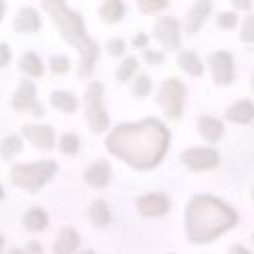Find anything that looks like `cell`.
Returning <instances> with one entry per match:
<instances>
[{"label":"cell","mask_w":254,"mask_h":254,"mask_svg":"<svg viewBox=\"0 0 254 254\" xmlns=\"http://www.w3.org/2000/svg\"><path fill=\"white\" fill-rule=\"evenodd\" d=\"M109 163L105 159H99L95 163H91L85 171V181L91 185V187H105L107 181H109Z\"/></svg>","instance_id":"13"},{"label":"cell","mask_w":254,"mask_h":254,"mask_svg":"<svg viewBox=\"0 0 254 254\" xmlns=\"http://www.w3.org/2000/svg\"><path fill=\"white\" fill-rule=\"evenodd\" d=\"M252 87H254V79H252Z\"/></svg>","instance_id":"45"},{"label":"cell","mask_w":254,"mask_h":254,"mask_svg":"<svg viewBox=\"0 0 254 254\" xmlns=\"http://www.w3.org/2000/svg\"><path fill=\"white\" fill-rule=\"evenodd\" d=\"M107 50H109L111 56H121L123 50H125V44H123V40L115 38V40H109V42H107Z\"/></svg>","instance_id":"33"},{"label":"cell","mask_w":254,"mask_h":254,"mask_svg":"<svg viewBox=\"0 0 254 254\" xmlns=\"http://www.w3.org/2000/svg\"><path fill=\"white\" fill-rule=\"evenodd\" d=\"M99 14H101V18H103L105 22L113 24V22L121 20V16H123V4H121L119 0H107V2L101 6Z\"/></svg>","instance_id":"20"},{"label":"cell","mask_w":254,"mask_h":254,"mask_svg":"<svg viewBox=\"0 0 254 254\" xmlns=\"http://www.w3.org/2000/svg\"><path fill=\"white\" fill-rule=\"evenodd\" d=\"M145 60H147L149 64H161V62H163V54L147 50V52H145Z\"/></svg>","instance_id":"34"},{"label":"cell","mask_w":254,"mask_h":254,"mask_svg":"<svg viewBox=\"0 0 254 254\" xmlns=\"http://www.w3.org/2000/svg\"><path fill=\"white\" fill-rule=\"evenodd\" d=\"M24 135L40 149H52L54 131L48 125H24Z\"/></svg>","instance_id":"12"},{"label":"cell","mask_w":254,"mask_h":254,"mask_svg":"<svg viewBox=\"0 0 254 254\" xmlns=\"http://www.w3.org/2000/svg\"><path fill=\"white\" fill-rule=\"evenodd\" d=\"M234 6H236V8H246V10H248V8H250V2H234Z\"/></svg>","instance_id":"39"},{"label":"cell","mask_w":254,"mask_h":254,"mask_svg":"<svg viewBox=\"0 0 254 254\" xmlns=\"http://www.w3.org/2000/svg\"><path fill=\"white\" fill-rule=\"evenodd\" d=\"M228 254H250V252L244 246H240V244H232L230 250H228Z\"/></svg>","instance_id":"36"},{"label":"cell","mask_w":254,"mask_h":254,"mask_svg":"<svg viewBox=\"0 0 254 254\" xmlns=\"http://www.w3.org/2000/svg\"><path fill=\"white\" fill-rule=\"evenodd\" d=\"M89 214H91V220H93V224H97V226H107V222H109V208H107V204H105V200H95L93 204H91V208H89Z\"/></svg>","instance_id":"23"},{"label":"cell","mask_w":254,"mask_h":254,"mask_svg":"<svg viewBox=\"0 0 254 254\" xmlns=\"http://www.w3.org/2000/svg\"><path fill=\"white\" fill-rule=\"evenodd\" d=\"M240 38H242L244 42H254V16H248V18L244 20Z\"/></svg>","instance_id":"29"},{"label":"cell","mask_w":254,"mask_h":254,"mask_svg":"<svg viewBox=\"0 0 254 254\" xmlns=\"http://www.w3.org/2000/svg\"><path fill=\"white\" fill-rule=\"evenodd\" d=\"M165 6H167L165 0H141V2H139V8H141L143 12H157V10L165 8Z\"/></svg>","instance_id":"30"},{"label":"cell","mask_w":254,"mask_h":254,"mask_svg":"<svg viewBox=\"0 0 254 254\" xmlns=\"http://www.w3.org/2000/svg\"><path fill=\"white\" fill-rule=\"evenodd\" d=\"M226 119H230L234 123H250L254 119V103L248 99L236 101L234 105H230L226 109Z\"/></svg>","instance_id":"14"},{"label":"cell","mask_w":254,"mask_h":254,"mask_svg":"<svg viewBox=\"0 0 254 254\" xmlns=\"http://www.w3.org/2000/svg\"><path fill=\"white\" fill-rule=\"evenodd\" d=\"M10 60V50L6 44H0V65H6Z\"/></svg>","instance_id":"35"},{"label":"cell","mask_w":254,"mask_h":254,"mask_svg":"<svg viewBox=\"0 0 254 254\" xmlns=\"http://www.w3.org/2000/svg\"><path fill=\"white\" fill-rule=\"evenodd\" d=\"M2 194H4V192H2V187H0V198H2Z\"/></svg>","instance_id":"44"},{"label":"cell","mask_w":254,"mask_h":254,"mask_svg":"<svg viewBox=\"0 0 254 254\" xmlns=\"http://www.w3.org/2000/svg\"><path fill=\"white\" fill-rule=\"evenodd\" d=\"M52 103H54L58 109H64V111H67V113L75 111V107H77V99H75L69 91H54V93H52Z\"/></svg>","instance_id":"22"},{"label":"cell","mask_w":254,"mask_h":254,"mask_svg":"<svg viewBox=\"0 0 254 254\" xmlns=\"http://www.w3.org/2000/svg\"><path fill=\"white\" fill-rule=\"evenodd\" d=\"M52 69H54L56 73L67 71V69H69V60H67L65 56H54V58H52Z\"/></svg>","instance_id":"31"},{"label":"cell","mask_w":254,"mask_h":254,"mask_svg":"<svg viewBox=\"0 0 254 254\" xmlns=\"http://www.w3.org/2000/svg\"><path fill=\"white\" fill-rule=\"evenodd\" d=\"M79 254H93V252H91V250H81Z\"/></svg>","instance_id":"42"},{"label":"cell","mask_w":254,"mask_h":254,"mask_svg":"<svg viewBox=\"0 0 254 254\" xmlns=\"http://www.w3.org/2000/svg\"><path fill=\"white\" fill-rule=\"evenodd\" d=\"M60 149L64 153H75L79 149V139L75 135H64L60 141Z\"/></svg>","instance_id":"27"},{"label":"cell","mask_w":254,"mask_h":254,"mask_svg":"<svg viewBox=\"0 0 254 254\" xmlns=\"http://www.w3.org/2000/svg\"><path fill=\"white\" fill-rule=\"evenodd\" d=\"M56 173V163L52 161H40V163H28V165H16L10 169V181L18 187H24L28 190H38L44 183L52 179Z\"/></svg>","instance_id":"4"},{"label":"cell","mask_w":254,"mask_h":254,"mask_svg":"<svg viewBox=\"0 0 254 254\" xmlns=\"http://www.w3.org/2000/svg\"><path fill=\"white\" fill-rule=\"evenodd\" d=\"M22 69H24L26 73L34 75V77L42 75V71H44L42 62H40V58H38L34 52H26V54H24V58H22Z\"/></svg>","instance_id":"24"},{"label":"cell","mask_w":254,"mask_h":254,"mask_svg":"<svg viewBox=\"0 0 254 254\" xmlns=\"http://www.w3.org/2000/svg\"><path fill=\"white\" fill-rule=\"evenodd\" d=\"M139 212L145 216H161L169 210V200L165 194H147L139 198Z\"/></svg>","instance_id":"11"},{"label":"cell","mask_w":254,"mask_h":254,"mask_svg":"<svg viewBox=\"0 0 254 254\" xmlns=\"http://www.w3.org/2000/svg\"><path fill=\"white\" fill-rule=\"evenodd\" d=\"M198 131H200V135L208 143H216L222 137L224 127H222V123L218 119L208 117V115H202V117H198Z\"/></svg>","instance_id":"16"},{"label":"cell","mask_w":254,"mask_h":254,"mask_svg":"<svg viewBox=\"0 0 254 254\" xmlns=\"http://www.w3.org/2000/svg\"><path fill=\"white\" fill-rule=\"evenodd\" d=\"M177 62H179V65H181L187 73H190V75H200V73H202V64H200V60L196 58V54H192V52H181Z\"/></svg>","instance_id":"19"},{"label":"cell","mask_w":254,"mask_h":254,"mask_svg":"<svg viewBox=\"0 0 254 254\" xmlns=\"http://www.w3.org/2000/svg\"><path fill=\"white\" fill-rule=\"evenodd\" d=\"M105 147L135 169H151L163 159L169 147V131L157 119L121 123L107 135Z\"/></svg>","instance_id":"1"},{"label":"cell","mask_w":254,"mask_h":254,"mask_svg":"<svg viewBox=\"0 0 254 254\" xmlns=\"http://www.w3.org/2000/svg\"><path fill=\"white\" fill-rule=\"evenodd\" d=\"M252 242H254V234H252Z\"/></svg>","instance_id":"46"},{"label":"cell","mask_w":254,"mask_h":254,"mask_svg":"<svg viewBox=\"0 0 254 254\" xmlns=\"http://www.w3.org/2000/svg\"><path fill=\"white\" fill-rule=\"evenodd\" d=\"M183 97H185V87H183V83H181L179 79H173V77H171V79L163 81L157 99H159V103H161L165 115L171 117V119H177V117H181V113H183Z\"/></svg>","instance_id":"6"},{"label":"cell","mask_w":254,"mask_h":254,"mask_svg":"<svg viewBox=\"0 0 254 254\" xmlns=\"http://www.w3.org/2000/svg\"><path fill=\"white\" fill-rule=\"evenodd\" d=\"M8 254H26V252H24V250H10Z\"/></svg>","instance_id":"41"},{"label":"cell","mask_w":254,"mask_h":254,"mask_svg":"<svg viewBox=\"0 0 254 254\" xmlns=\"http://www.w3.org/2000/svg\"><path fill=\"white\" fill-rule=\"evenodd\" d=\"M133 44H135L137 48L145 46V44H147V36H145V34H139V36H135V38H133Z\"/></svg>","instance_id":"37"},{"label":"cell","mask_w":254,"mask_h":254,"mask_svg":"<svg viewBox=\"0 0 254 254\" xmlns=\"http://www.w3.org/2000/svg\"><path fill=\"white\" fill-rule=\"evenodd\" d=\"M208 12H210V4H208V2H204V0L196 2V4L190 8V12H189V18H187V32H189V34H194V32L202 26V22L206 20Z\"/></svg>","instance_id":"18"},{"label":"cell","mask_w":254,"mask_h":254,"mask_svg":"<svg viewBox=\"0 0 254 254\" xmlns=\"http://www.w3.org/2000/svg\"><path fill=\"white\" fill-rule=\"evenodd\" d=\"M79 244V236L73 228H62L58 238H56V244H54V250L56 254H71Z\"/></svg>","instance_id":"17"},{"label":"cell","mask_w":254,"mask_h":254,"mask_svg":"<svg viewBox=\"0 0 254 254\" xmlns=\"http://www.w3.org/2000/svg\"><path fill=\"white\" fill-rule=\"evenodd\" d=\"M12 105H14L16 109H22V111H32L34 115H42V113H44L42 105L36 101V87H34V83L28 81V79L22 81L20 89L16 91V95H14V99H12Z\"/></svg>","instance_id":"10"},{"label":"cell","mask_w":254,"mask_h":254,"mask_svg":"<svg viewBox=\"0 0 254 254\" xmlns=\"http://www.w3.org/2000/svg\"><path fill=\"white\" fill-rule=\"evenodd\" d=\"M44 10H48L56 22V26L60 28V34L64 36L65 42H69L81 56V64H79V75H89L93 69V62L97 56V42L91 40L85 34L83 28V20L77 12L69 10L64 2L60 0H44L42 2Z\"/></svg>","instance_id":"3"},{"label":"cell","mask_w":254,"mask_h":254,"mask_svg":"<svg viewBox=\"0 0 254 254\" xmlns=\"http://www.w3.org/2000/svg\"><path fill=\"white\" fill-rule=\"evenodd\" d=\"M181 159L192 171H204V169H212V167L218 165V153L214 149H208V147H192V149H187L181 155Z\"/></svg>","instance_id":"7"},{"label":"cell","mask_w":254,"mask_h":254,"mask_svg":"<svg viewBox=\"0 0 254 254\" xmlns=\"http://www.w3.org/2000/svg\"><path fill=\"white\" fill-rule=\"evenodd\" d=\"M20 149H22V141H20V137H16V135H10V137H6V139L0 143V153H2L4 159L14 157Z\"/></svg>","instance_id":"25"},{"label":"cell","mask_w":254,"mask_h":254,"mask_svg":"<svg viewBox=\"0 0 254 254\" xmlns=\"http://www.w3.org/2000/svg\"><path fill=\"white\" fill-rule=\"evenodd\" d=\"M149 91H151V79H149L147 75H139L137 81H135L133 93H135L137 97H143V95H147Z\"/></svg>","instance_id":"28"},{"label":"cell","mask_w":254,"mask_h":254,"mask_svg":"<svg viewBox=\"0 0 254 254\" xmlns=\"http://www.w3.org/2000/svg\"><path fill=\"white\" fill-rule=\"evenodd\" d=\"M236 220L238 214L222 200L208 194H196L187 206V238L196 244H206L232 228Z\"/></svg>","instance_id":"2"},{"label":"cell","mask_w":254,"mask_h":254,"mask_svg":"<svg viewBox=\"0 0 254 254\" xmlns=\"http://www.w3.org/2000/svg\"><path fill=\"white\" fill-rule=\"evenodd\" d=\"M155 38L167 48V50H177L181 46V36H179V22L175 18H161L155 26Z\"/></svg>","instance_id":"9"},{"label":"cell","mask_w":254,"mask_h":254,"mask_svg":"<svg viewBox=\"0 0 254 254\" xmlns=\"http://www.w3.org/2000/svg\"><path fill=\"white\" fill-rule=\"evenodd\" d=\"M46 224H48V216L40 208H32L24 214V226L28 230H42L46 228Z\"/></svg>","instance_id":"21"},{"label":"cell","mask_w":254,"mask_h":254,"mask_svg":"<svg viewBox=\"0 0 254 254\" xmlns=\"http://www.w3.org/2000/svg\"><path fill=\"white\" fill-rule=\"evenodd\" d=\"M2 244H4V240H2V236H0V248H2Z\"/></svg>","instance_id":"43"},{"label":"cell","mask_w":254,"mask_h":254,"mask_svg":"<svg viewBox=\"0 0 254 254\" xmlns=\"http://www.w3.org/2000/svg\"><path fill=\"white\" fill-rule=\"evenodd\" d=\"M14 28L16 32H22V34H28V32H36L40 28V18H38V12L34 8H22L14 20Z\"/></svg>","instance_id":"15"},{"label":"cell","mask_w":254,"mask_h":254,"mask_svg":"<svg viewBox=\"0 0 254 254\" xmlns=\"http://www.w3.org/2000/svg\"><path fill=\"white\" fill-rule=\"evenodd\" d=\"M85 115L89 127L95 133L105 131V127L109 125V117L103 109V85L99 81H91L85 91Z\"/></svg>","instance_id":"5"},{"label":"cell","mask_w":254,"mask_h":254,"mask_svg":"<svg viewBox=\"0 0 254 254\" xmlns=\"http://www.w3.org/2000/svg\"><path fill=\"white\" fill-rule=\"evenodd\" d=\"M135 69H137V60H135V58L123 60V62L119 64V67H117V79H119V81H127V79L135 73Z\"/></svg>","instance_id":"26"},{"label":"cell","mask_w":254,"mask_h":254,"mask_svg":"<svg viewBox=\"0 0 254 254\" xmlns=\"http://www.w3.org/2000/svg\"><path fill=\"white\" fill-rule=\"evenodd\" d=\"M210 67H212V77L218 85H228L232 83L234 77V65H232V56L226 52H214L210 56Z\"/></svg>","instance_id":"8"},{"label":"cell","mask_w":254,"mask_h":254,"mask_svg":"<svg viewBox=\"0 0 254 254\" xmlns=\"http://www.w3.org/2000/svg\"><path fill=\"white\" fill-rule=\"evenodd\" d=\"M4 8H6V6H4V2L0 0V20H2V14H4Z\"/></svg>","instance_id":"40"},{"label":"cell","mask_w":254,"mask_h":254,"mask_svg":"<svg viewBox=\"0 0 254 254\" xmlns=\"http://www.w3.org/2000/svg\"><path fill=\"white\" fill-rule=\"evenodd\" d=\"M236 22H238V18H236L234 12H222V14L218 16V26H220V28H234Z\"/></svg>","instance_id":"32"},{"label":"cell","mask_w":254,"mask_h":254,"mask_svg":"<svg viewBox=\"0 0 254 254\" xmlns=\"http://www.w3.org/2000/svg\"><path fill=\"white\" fill-rule=\"evenodd\" d=\"M28 250L34 252V254H42V248H40L36 242H30V244H28Z\"/></svg>","instance_id":"38"}]
</instances>
